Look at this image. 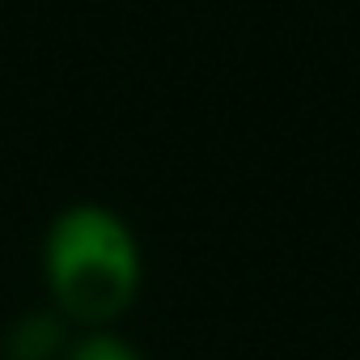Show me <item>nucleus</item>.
<instances>
[{"label":"nucleus","mask_w":360,"mask_h":360,"mask_svg":"<svg viewBox=\"0 0 360 360\" xmlns=\"http://www.w3.org/2000/svg\"><path fill=\"white\" fill-rule=\"evenodd\" d=\"M47 271L60 305L77 318H115L140 280V259L127 225L102 208L68 212L47 246Z\"/></svg>","instance_id":"f257e3e1"},{"label":"nucleus","mask_w":360,"mask_h":360,"mask_svg":"<svg viewBox=\"0 0 360 360\" xmlns=\"http://www.w3.org/2000/svg\"><path fill=\"white\" fill-rule=\"evenodd\" d=\"M56 343H60L56 322L34 318V322H22V326H18V335H13L9 347H13V360H47Z\"/></svg>","instance_id":"f03ea898"},{"label":"nucleus","mask_w":360,"mask_h":360,"mask_svg":"<svg viewBox=\"0 0 360 360\" xmlns=\"http://www.w3.org/2000/svg\"><path fill=\"white\" fill-rule=\"evenodd\" d=\"M72 360H136V352H131V347H123L119 339L98 335V339H85V343L72 352Z\"/></svg>","instance_id":"7ed1b4c3"}]
</instances>
